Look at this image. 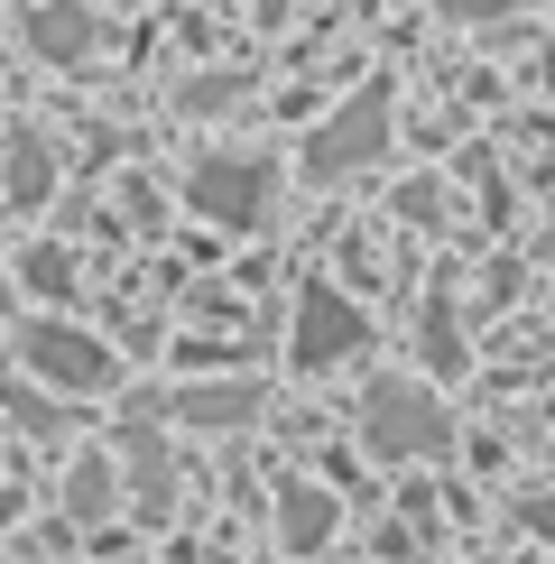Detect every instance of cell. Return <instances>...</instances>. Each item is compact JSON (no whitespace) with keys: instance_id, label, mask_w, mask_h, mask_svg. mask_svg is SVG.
<instances>
[{"instance_id":"5b68a950","label":"cell","mask_w":555,"mask_h":564,"mask_svg":"<svg viewBox=\"0 0 555 564\" xmlns=\"http://www.w3.org/2000/svg\"><path fill=\"white\" fill-rule=\"evenodd\" d=\"M380 139H389V102H380V93H361L342 121L315 130L306 167H315V176H352V167H370V158H380Z\"/></svg>"},{"instance_id":"8992f818","label":"cell","mask_w":555,"mask_h":564,"mask_svg":"<svg viewBox=\"0 0 555 564\" xmlns=\"http://www.w3.org/2000/svg\"><path fill=\"white\" fill-rule=\"evenodd\" d=\"M29 46L56 65H84L92 56V10H75V0H46V10H29Z\"/></svg>"},{"instance_id":"3957f363","label":"cell","mask_w":555,"mask_h":564,"mask_svg":"<svg viewBox=\"0 0 555 564\" xmlns=\"http://www.w3.org/2000/svg\"><path fill=\"white\" fill-rule=\"evenodd\" d=\"M185 195H195V214H214V223H260L269 195H278V176L260 167V158H204Z\"/></svg>"},{"instance_id":"8fae6325","label":"cell","mask_w":555,"mask_h":564,"mask_svg":"<svg viewBox=\"0 0 555 564\" xmlns=\"http://www.w3.org/2000/svg\"><path fill=\"white\" fill-rule=\"evenodd\" d=\"M519 528H537V536H555V490H537V500H519Z\"/></svg>"},{"instance_id":"6da1fadb","label":"cell","mask_w":555,"mask_h":564,"mask_svg":"<svg viewBox=\"0 0 555 564\" xmlns=\"http://www.w3.org/2000/svg\"><path fill=\"white\" fill-rule=\"evenodd\" d=\"M361 444L380 463H435L454 444V426H445V408H435V389H407V380H380L361 398Z\"/></svg>"},{"instance_id":"9c48e42d","label":"cell","mask_w":555,"mask_h":564,"mask_svg":"<svg viewBox=\"0 0 555 564\" xmlns=\"http://www.w3.org/2000/svg\"><path fill=\"white\" fill-rule=\"evenodd\" d=\"M46 185H56V158H46L37 139H19V149H10V195H19V204H37Z\"/></svg>"},{"instance_id":"7a4b0ae2","label":"cell","mask_w":555,"mask_h":564,"mask_svg":"<svg viewBox=\"0 0 555 564\" xmlns=\"http://www.w3.org/2000/svg\"><path fill=\"white\" fill-rule=\"evenodd\" d=\"M370 343V315L342 288H306L296 296V370H334V361H352V351Z\"/></svg>"},{"instance_id":"52a82bcc","label":"cell","mask_w":555,"mask_h":564,"mask_svg":"<svg viewBox=\"0 0 555 564\" xmlns=\"http://www.w3.org/2000/svg\"><path fill=\"white\" fill-rule=\"evenodd\" d=\"M278 528H287V546H296V555H306V546H324V536H334V490L296 481L287 500H278Z\"/></svg>"},{"instance_id":"30bf717a","label":"cell","mask_w":555,"mask_h":564,"mask_svg":"<svg viewBox=\"0 0 555 564\" xmlns=\"http://www.w3.org/2000/svg\"><path fill=\"white\" fill-rule=\"evenodd\" d=\"M426 361H435V370H463V334H454V315H445V305L426 315Z\"/></svg>"},{"instance_id":"ba28073f","label":"cell","mask_w":555,"mask_h":564,"mask_svg":"<svg viewBox=\"0 0 555 564\" xmlns=\"http://www.w3.org/2000/svg\"><path fill=\"white\" fill-rule=\"evenodd\" d=\"M185 416H204V426H241V416H260V389H204V398H176Z\"/></svg>"},{"instance_id":"277c9868","label":"cell","mask_w":555,"mask_h":564,"mask_svg":"<svg viewBox=\"0 0 555 564\" xmlns=\"http://www.w3.org/2000/svg\"><path fill=\"white\" fill-rule=\"evenodd\" d=\"M19 351H29V370L46 389H111V351L84 343V334H65V324H29Z\"/></svg>"}]
</instances>
